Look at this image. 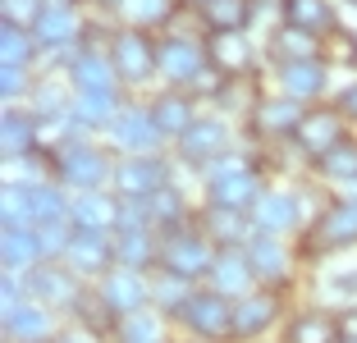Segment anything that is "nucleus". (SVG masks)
<instances>
[{"label":"nucleus","mask_w":357,"mask_h":343,"mask_svg":"<svg viewBox=\"0 0 357 343\" xmlns=\"http://www.w3.org/2000/svg\"><path fill=\"white\" fill-rule=\"evenodd\" d=\"M266 192H271V188H266L261 169H252V174H238V178H229V183L206 188V206H225V211H243V215H252L257 201H261Z\"/></svg>","instance_id":"nucleus-27"},{"label":"nucleus","mask_w":357,"mask_h":343,"mask_svg":"<svg viewBox=\"0 0 357 343\" xmlns=\"http://www.w3.org/2000/svg\"><path fill=\"white\" fill-rule=\"evenodd\" d=\"M206 60H211V73L215 78H248L257 64V51L248 42V32H206Z\"/></svg>","instance_id":"nucleus-17"},{"label":"nucleus","mask_w":357,"mask_h":343,"mask_svg":"<svg viewBox=\"0 0 357 343\" xmlns=\"http://www.w3.org/2000/svg\"><path fill=\"white\" fill-rule=\"evenodd\" d=\"M37 42L46 51H74L83 42V14L78 0H42V19H37Z\"/></svg>","instance_id":"nucleus-14"},{"label":"nucleus","mask_w":357,"mask_h":343,"mask_svg":"<svg viewBox=\"0 0 357 343\" xmlns=\"http://www.w3.org/2000/svg\"><path fill=\"white\" fill-rule=\"evenodd\" d=\"M316 174L330 178V183H357V137L339 142L330 156L316 160Z\"/></svg>","instance_id":"nucleus-41"},{"label":"nucleus","mask_w":357,"mask_h":343,"mask_svg":"<svg viewBox=\"0 0 357 343\" xmlns=\"http://www.w3.org/2000/svg\"><path fill=\"white\" fill-rule=\"evenodd\" d=\"M220 247L202 234L197 224L192 229H178V234H160V270L165 275H178V280H206L211 266H215Z\"/></svg>","instance_id":"nucleus-2"},{"label":"nucleus","mask_w":357,"mask_h":343,"mask_svg":"<svg viewBox=\"0 0 357 343\" xmlns=\"http://www.w3.org/2000/svg\"><path fill=\"white\" fill-rule=\"evenodd\" d=\"M266 55L275 60V69H280V64H307V60H326V42L312 37V32H303V28L280 23V28L271 32V42H266Z\"/></svg>","instance_id":"nucleus-25"},{"label":"nucleus","mask_w":357,"mask_h":343,"mask_svg":"<svg viewBox=\"0 0 357 343\" xmlns=\"http://www.w3.org/2000/svg\"><path fill=\"white\" fill-rule=\"evenodd\" d=\"M105 55H110L124 87H137V83H147L151 73H160V42H151V32H142V28H119L110 37Z\"/></svg>","instance_id":"nucleus-4"},{"label":"nucleus","mask_w":357,"mask_h":343,"mask_svg":"<svg viewBox=\"0 0 357 343\" xmlns=\"http://www.w3.org/2000/svg\"><path fill=\"white\" fill-rule=\"evenodd\" d=\"M23 289H28L32 302H46L51 312H69V316H78V307L87 302L83 280H78L64 261H42V266H32V270L23 275Z\"/></svg>","instance_id":"nucleus-3"},{"label":"nucleus","mask_w":357,"mask_h":343,"mask_svg":"<svg viewBox=\"0 0 357 343\" xmlns=\"http://www.w3.org/2000/svg\"><path fill=\"white\" fill-rule=\"evenodd\" d=\"M110 137H115V146L124 156H156L160 142H165V133L156 128L151 110H142V105H124L115 114V124H110Z\"/></svg>","instance_id":"nucleus-16"},{"label":"nucleus","mask_w":357,"mask_h":343,"mask_svg":"<svg viewBox=\"0 0 357 343\" xmlns=\"http://www.w3.org/2000/svg\"><path fill=\"white\" fill-rule=\"evenodd\" d=\"M169 188V165L160 156H124L115 160V192L119 197H142L151 201L156 192Z\"/></svg>","instance_id":"nucleus-13"},{"label":"nucleus","mask_w":357,"mask_h":343,"mask_svg":"<svg viewBox=\"0 0 357 343\" xmlns=\"http://www.w3.org/2000/svg\"><path fill=\"white\" fill-rule=\"evenodd\" d=\"M151 110V119H156V128L165 137H183L192 124H197L202 114H197V101H192L188 92H178V87H169V92H160L156 101L147 105Z\"/></svg>","instance_id":"nucleus-28"},{"label":"nucleus","mask_w":357,"mask_h":343,"mask_svg":"<svg viewBox=\"0 0 357 343\" xmlns=\"http://www.w3.org/2000/svg\"><path fill=\"white\" fill-rule=\"evenodd\" d=\"M51 178L60 188H74V192H101L105 183H115V160L105 156L101 146L92 142H60L51 151Z\"/></svg>","instance_id":"nucleus-1"},{"label":"nucleus","mask_w":357,"mask_h":343,"mask_svg":"<svg viewBox=\"0 0 357 343\" xmlns=\"http://www.w3.org/2000/svg\"><path fill=\"white\" fill-rule=\"evenodd\" d=\"M42 19V0H0V23H10V28H37Z\"/></svg>","instance_id":"nucleus-44"},{"label":"nucleus","mask_w":357,"mask_h":343,"mask_svg":"<svg viewBox=\"0 0 357 343\" xmlns=\"http://www.w3.org/2000/svg\"><path fill=\"white\" fill-rule=\"evenodd\" d=\"M335 110H339V114H344L348 124H357V78H353V83H348V87H344V92H339V96H335Z\"/></svg>","instance_id":"nucleus-48"},{"label":"nucleus","mask_w":357,"mask_h":343,"mask_svg":"<svg viewBox=\"0 0 357 343\" xmlns=\"http://www.w3.org/2000/svg\"><path fill=\"white\" fill-rule=\"evenodd\" d=\"M178 343H206V339H178Z\"/></svg>","instance_id":"nucleus-52"},{"label":"nucleus","mask_w":357,"mask_h":343,"mask_svg":"<svg viewBox=\"0 0 357 343\" xmlns=\"http://www.w3.org/2000/svg\"><path fill=\"white\" fill-rule=\"evenodd\" d=\"M275 78H280V92L294 96V101H316V96L326 92L330 83V64L326 60H307V64H280L275 69Z\"/></svg>","instance_id":"nucleus-29"},{"label":"nucleus","mask_w":357,"mask_h":343,"mask_svg":"<svg viewBox=\"0 0 357 343\" xmlns=\"http://www.w3.org/2000/svg\"><path fill=\"white\" fill-rule=\"evenodd\" d=\"M298 220H303V192H280V188H271V192L257 201V211H252L257 234H275V238L294 234Z\"/></svg>","instance_id":"nucleus-23"},{"label":"nucleus","mask_w":357,"mask_h":343,"mask_svg":"<svg viewBox=\"0 0 357 343\" xmlns=\"http://www.w3.org/2000/svg\"><path fill=\"white\" fill-rule=\"evenodd\" d=\"M284 23L312 32V37H321V42H326L335 28H344L339 14H335V0H284Z\"/></svg>","instance_id":"nucleus-31"},{"label":"nucleus","mask_w":357,"mask_h":343,"mask_svg":"<svg viewBox=\"0 0 357 343\" xmlns=\"http://www.w3.org/2000/svg\"><path fill=\"white\" fill-rule=\"evenodd\" d=\"M321 293H326L330 302H339V307H357V270H330L326 284H321Z\"/></svg>","instance_id":"nucleus-43"},{"label":"nucleus","mask_w":357,"mask_h":343,"mask_svg":"<svg viewBox=\"0 0 357 343\" xmlns=\"http://www.w3.org/2000/svg\"><path fill=\"white\" fill-rule=\"evenodd\" d=\"M0 257H5V270H10V275H28L32 266H42L46 252H42L37 229H5V238H0Z\"/></svg>","instance_id":"nucleus-33"},{"label":"nucleus","mask_w":357,"mask_h":343,"mask_svg":"<svg viewBox=\"0 0 357 343\" xmlns=\"http://www.w3.org/2000/svg\"><path fill=\"white\" fill-rule=\"evenodd\" d=\"M339 142H348V119L335 110V105H316V110H307L303 128L294 133V146L303 151L307 160L330 156Z\"/></svg>","instance_id":"nucleus-11"},{"label":"nucleus","mask_w":357,"mask_h":343,"mask_svg":"<svg viewBox=\"0 0 357 343\" xmlns=\"http://www.w3.org/2000/svg\"><path fill=\"white\" fill-rule=\"evenodd\" d=\"M339 325H344V339H357V307H348V312L339 316Z\"/></svg>","instance_id":"nucleus-49"},{"label":"nucleus","mask_w":357,"mask_h":343,"mask_svg":"<svg viewBox=\"0 0 357 343\" xmlns=\"http://www.w3.org/2000/svg\"><path fill=\"white\" fill-rule=\"evenodd\" d=\"M0 146H5V160H10V165L37 156V151H42V119L32 110L10 105V110H5V128H0Z\"/></svg>","instance_id":"nucleus-24"},{"label":"nucleus","mask_w":357,"mask_h":343,"mask_svg":"<svg viewBox=\"0 0 357 343\" xmlns=\"http://www.w3.org/2000/svg\"><path fill=\"white\" fill-rule=\"evenodd\" d=\"M96 302H101L115 321H128V316H137V312H151V280L142 270L115 266V270L96 284Z\"/></svg>","instance_id":"nucleus-6"},{"label":"nucleus","mask_w":357,"mask_h":343,"mask_svg":"<svg viewBox=\"0 0 357 343\" xmlns=\"http://www.w3.org/2000/svg\"><path fill=\"white\" fill-rule=\"evenodd\" d=\"M307 110H312V105L294 101V96L266 92V96H257L252 110H248V128H252L257 137H294L298 128H303Z\"/></svg>","instance_id":"nucleus-8"},{"label":"nucleus","mask_w":357,"mask_h":343,"mask_svg":"<svg viewBox=\"0 0 357 343\" xmlns=\"http://www.w3.org/2000/svg\"><path fill=\"white\" fill-rule=\"evenodd\" d=\"M252 156L248 151H225V156H215L206 169H202V183L206 188H215V183H229V178H238V174H252Z\"/></svg>","instance_id":"nucleus-42"},{"label":"nucleus","mask_w":357,"mask_h":343,"mask_svg":"<svg viewBox=\"0 0 357 343\" xmlns=\"http://www.w3.org/2000/svg\"><path fill=\"white\" fill-rule=\"evenodd\" d=\"M206 42L188 37V32H165L160 37V78L169 87H188L206 73Z\"/></svg>","instance_id":"nucleus-7"},{"label":"nucleus","mask_w":357,"mask_h":343,"mask_svg":"<svg viewBox=\"0 0 357 343\" xmlns=\"http://www.w3.org/2000/svg\"><path fill=\"white\" fill-rule=\"evenodd\" d=\"M55 343H110V334H105V330H96L92 321H78V316H69Z\"/></svg>","instance_id":"nucleus-47"},{"label":"nucleus","mask_w":357,"mask_h":343,"mask_svg":"<svg viewBox=\"0 0 357 343\" xmlns=\"http://www.w3.org/2000/svg\"><path fill=\"white\" fill-rule=\"evenodd\" d=\"M174 321L183 325V334H188V339L234 343V302L220 298V293H211V289H197V293H192V302L174 316Z\"/></svg>","instance_id":"nucleus-5"},{"label":"nucleus","mask_w":357,"mask_h":343,"mask_svg":"<svg viewBox=\"0 0 357 343\" xmlns=\"http://www.w3.org/2000/svg\"><path fill=\"white\" fill-rule=\"evenodd\" d=\"M248 261H252L261 289L284 293L289 284H294V252H289L284 238H275V234H257V238L248 243Z\"/></svg>","instance_id":"nucleus-15"},{"label":"nucleus","mask_w":357,"mask_h":343,"mask_svg":"<svg viewBox=\"0 0 357 343\" xmlns=\"http://www.w3.org/2000/svg\"><path fill=\"white\" fill-rule=\"evenodd\" d=\"M115 261L124 270H160V238L156 229H137V234H115Z\"/></svg>","instance_id":"nucleus-32"},{"label":"nucleus","mask_w":357,"mask_h":343,"mask_svg":"<svg viewBox=\"0 0 357 343\" xmlns=\"http://www.w3.org/2000/svg\"><path fill=\"white\" fill-rule=\"evenodd\" d=\"M312 247H321V252L357 247V192L321 206V215L312 220Z\"/></svg>","instance_id":"nucleus-10"},{"label":"nucleus","mask_w":357,"mask_h":343,"mask_svg":"<svg viewBox=\"0 0 357 343\" xmlns=\"http://www.w3.org/2000/svg\"><path fill=\"white\" fill-rule=\"evenodd\" d=\"M344 343H357V339H344Z\"/></svg>","instance_id":"nucleus-54"},{"label":"nucleus","mask_w":357,"mask_h":343,"mask_svg":"<svg viewBox=\"0 0 357 343\" xmlns=\"http://www.w3.org/2000/svg\"><path fill=\"white\" fill-rule=\"evenodd\" d=\"M32 87H37L32 69H5L0 64V96H5V105H19L23 96H32Z\"/></svg>","instance_id":"nucleus-45"},{"label":"nucleus","mask_w":357,"mask_h":343,"mask_svg":"<svg viewBox=\"0 0 357 343\" xmlns=\"http://www.w3.org/2000/svg\"><path fill=\"white\" fill-rule=\"evenodd\" d=\"M37 51H42L37 32L0 23V64H5V69H32V64H37Z\"/></svg>","instance_id":"nucleus-37"},{"label":"nucleus","mask_w":357,"mask_h":343,"mask_svg":"<svg viewBox=\"0 0 357 343\" xmlns=\"http://www.w3.org/2000/svg\"><path fill=\"white\" fill-rule=\"evenodd\" d=\"M115 343H169L165 334V316L151 307V312H137L128 321L115 325Z\"/></svg>","instance_id":"nucleus-40"},{"label":"nucleus","mask_w":357,"mask_h":343,"mask_svg":"<svg viewBox=\"0 0 357 343\" xmlns=\"http://www.w3.org/2000/svg\"><path fill=\"white\" fill-rule=\"evenodd\" d=\"M178 151H183V160H192L197 169H206L215 156L234 151L229 124H225V119H197V124H192L188 133L178 137Z\"/></svg>","instance_id":"nucleus-22"},{"label":"nucleus","mask_w":357,"mask_h":343,"mask_svg":"<svg viewBox=\"0 0 357 343\" xmlns=\"http://www.w3.org/2000/svg\"><path fill=\"white\" fill-rule=\"evenodd\" d=\"M206 289L220 293V298H229V302H243L248 293L261 289V284H257L252 261H248V247L220 252V257H215V266H211V275H206Z\"/></svg>","instance_id":"nucleus-19"},{"label":"nucleus","mask_w":357,"mask_h":343,"mask_svg":"<svg viewBox=\"0 0 357 343\" xmlns=\"http://www.w3.org/2000/svg\"><path fill=\"white\" fill-rule=\"evenodd\" d=\"M115 14L124 19V28H160L174 19V0H119Z\"/></svg>","instance_id":"nucleus-39"},{"label":"nucleus","mask_w":357,"mask_h":343,"mask_svg":"<svg viewBox=\"0 0 357 343\" xmlns=\"http://www.w3.org/2000/svg\"><path fill=\"white\" fill-rule=\"evenodd\" d=\"M326 60L335 64H357V32L353 28H335L326 37Z\"/></svg>","instance_id":"nucleus-46"},{"label":"nucleus","mask_w":357,"mask_h":343,"mask_svg":"<svg viewBox=\"0 0 357 343\" xmlns=\"http://www.w3.org/2000/svg\"><path fill=\"white\" fill-rule=\"evenodd\" d=\"M147 206H151V229H156V234H178V229H192V224H197V220H192V211H188V201H183V192H178L174 183H169L165 192H156Z\"/></svg>","instance_id":"nucleus-35"},{"label":"nucleus","mask_w":357,"mask_h":343,"mask_svg":"<svg viewBox=\"0 0 357 343\" xmlns=\"http://www.w3.org/2000/svg\"><path fill=\"white\" fill-rule=\"evenodd\" d=\"M284 343H344V325H339L335 312L303 307V312H294L289 325H284Z\"/></svg>","instance_id":"nucleus-26"},{"label":"nucleus","mask_w":357,"mask_h":343,"mask_svg":"<svg viewBox=\"0 0 357 343\" xmlns=\"http://www.w3.org/2000/svg\"><path fill=\"white\" fill-rule=\"evenodd\" d=\"M96 5H105V10H115V5H119V0H96Z\"/></svg>","instance_id":"nucleus-50"},{"label":"nucleus","mask_w":357,"mask_h":343,"mask_svg":"<svg viewBox=\"0 0 357 343\" xmlns=\"http://www.w3.org/2000/svg\"><path fill=\"white\" fill-rule=\"evenodd\" d=\"M74 224L87 234H115L119 229V192H78Z\"/></svg>","instance_id":"nucleus-30"},{"label":"nucleus","mask_w":357,"mask_h":343,"mask_svg":"<svg viewBox=\"0 0 357 343\" xmlns=\"http://www.w3.org/2000/svg\"><path fill=\"white\" fill-rule=\"evenodd\" d=\"M197 229H202V234H206V238L215 243L220 252H229V247H248V243L257 238L252 215H243V211H225V206H202Z\"/></svg>","instance_id":"nucleus-21"},{"label":"nucleus","mask_w":357,"mask_h":343,"mask_svg":"<svg viewBox=\"0 0 357 343\" xmlns=\"http://www.w3.org/2000/svg\"><path fill=\"white\" fill-rule=\"evenodd\" d=\"M60 316L46 302H19L14 312H5V343H55L60 339Z\"/></svg>","instance_id":"nucleus-18"},{"label":"nucleus","mask_w":357,"mask_h":343,"mask_svg":"<svg viewBox=\"0 0 357 343\" xmlns=\"http://www.w3.org/2000/svg\"><path fill=\"white\" fill-rule=\"evenodd\" d=\"M192 293H197L192 280H178V275H165V270L151 275V307H156L160 316H178L192 302Z\"/></svg>","instance_id":"nucleus-38"},{"label":"nucleus","mask_w":357,"mask_h":343,"mask_svg":"<svg viewBox=\"0 0 357 343\" xmlns=\"http://www.w3.org/2000/svg\"><path fill=\"white\" fill-rule=\"evenodd\" d=\"M28 110L42 119V124H60L64 114H74V96H64V83L60 78H37L28 96Z\"/></svg>","instance_id":"nucleus-36"},{"label":"nucleus","mask_w":357,"mask_h":343,"mask_svg":"<svg viewBox=\"0 0 357 343\" xmlns=\"http://www.w3.org/2000/svg\"><path fill=\"white\" fill-rule=\"evenodd\" d=\"M202 14V28L206 32H248L257 23V5L252 0H211Z\"/></svg>","instance_id":"nucleus-34"},{"label":"nucleus","mask_w":357,"mask_h":343,"mask_svg":"<svg viewBox=\"0 0 357 343\" xmlns=\"http://www.w3.org/2000/svg\"><path fill=\"white\" fill-rule=\"evenodd\" d=\"M284 316V298L275 289H257L243 302H234V343H257L261 334H271Z\"/></svg>","instance_id":"nucleus-12"},{"label":"nucleus","mask_w":357,"mask_h":343,"mask_svg":"<svg viewBox=\"0 0 357 343\" xmlns=\"http://www.w3.org/2000/svg\"><path fill=\"white\" fill-rule=\"evenodd\" d=\"M69 87L74 96H119V73L110 64V55L101 51H83L74 64H69Z\"/></svg>","instance_id":"nucleus-20"},{"label":"nucleus","mask_w":357,"mask_h":343,"mask_svg":"<svg viewBox=\"0 0 357 343\" xmlns=\"http://www.w3.org/2000/svg\"><path fill=\"white\" fill-rule=\"evenodd\" d=\"M60 261L78 275V280H96V284H101L105 275L119 266V261H115V234H87V229H78L74 243L64 247Z\"/></svg>","instance_id":"nucleus-9"},{"label":"nucleus","mask_w":357,"mask_h":343,"mask_svg":"<svg viewBox=\"0 0 357 343\" xmlns=\"http://www.w3.org/2000/svg\"><path fill=\"white\" fill-rule=\"evenodd\" d=\"M344 5H357V0H344Z\"/></svg>","instance_id":"nucleus-53"},{"label":"nucleus","mask_w":357,"mask_h":343,"mask_svg":"<svg viewBox=\"0 0 357 343\" xmlns=\"http://www.w3.org/2000/svg\"><path fill=\"white\" fill-rule=\"evenodd\" d=\"M188 5H197V10H206V5H211V0H188Z\"/></svg>","instance_id":"nucleus-51"}]
</instances>
